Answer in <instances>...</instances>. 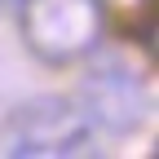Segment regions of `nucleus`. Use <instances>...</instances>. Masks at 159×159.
<instances>
[{
  "instance_id": "obj_1",
  "label": "nucleus",
  "mask_w": 159,
  "mask_h": 159,
  "mask_svg": "<svg viewBox=\"0 0 159 159\" xmlns=\"http://www.w3.org/2000/svg\"><path fill=\"white\" fill-rule=\"evenodd\" d=\"M89 142H93V124L75 106V97H57V93L18 102L0 124V150L13 159H66V155H84Z\"/></svg>"
},
{
  "instance_id": "obj_2",
  "label": "nucleus",
  "mask_w": 159,
  "mask_h": 159,
  "mask_svg": "<svg viewBox=\"0 0 159 159\" xmlns=\"http://www.w3.org/2000/svg\"><path fill=\"white\" fill-rule=\"evenodd\" d=\"M22 40L49 66H71L102 44L106 9L102 0H22Z\"/></svg>"
},
{
  "instance_id": "obj_3",
  "label": "nucleus",
  "mask_w": 159,
  "mask_h": 159,
  "mask_svg": "<svg viewBox=\"0 0 159 159\" xmlns=\"http://www.w3.org/2000/svg\"><path fill=\"white\" fill-rule=\"evenodd\" d=\"M75 106L84 111L93 133L128 137V133L142 128V119L150 111V93H146V80L128 62H119V57H97L89 66V75L80 80Z\"/></svg>"
},
{
  "instance_id": "obj_4",
  "label": "nucleus",
  "mask_w": 159,
  "mask_h": 159,
  "mask_svg": "<svg viewBox=\"0 0 159 159\" xmlns=\"http://www.w3.org/2000/svg\"><path fill=\"white\" fill-rule=\"evenodd\" d=\"M18 5H22V0H0V18H9V13H18Z\"/></svg>"
}]
</instances>
